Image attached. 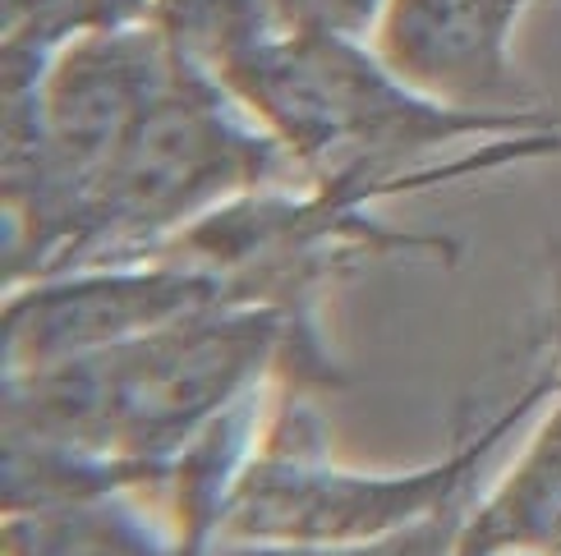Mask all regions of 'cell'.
<instances>
[{"instance_id": "obj_2", "label": "cell", "mask_w": 561, "mask_h": 556, "mask_svg": "<svg viewBox=\"0 0 561 556\" xmlns=\"http://www.w3.org/2000/svg\"><path fill=\"white\" fill-rule=\"evenodd\" d=\"M148 19L272 129L309 184L387 198L561 148L548 111H460L405 88L373 46L295 33L267 0H152Z\"/></svg>"}, {"instance_id": "obj_11", "label": "cell", "mask_w": 561, "mask_h": 556, "mask_svg": "<svg viewBox=\"0 0 561 556\" xmlns=\"http://www.w3.org/2000/svg\"><path fill=\"white\" fill-rule=\"evenodd\" d=\"M456 556H561V552L543 547V543H529V538H516V534H502V529L470 516V529H465Z\"/></svg>"}, {"instance_id": "obj_7", "label": "cell", "mask_w": 561, "mask_h": 556, "mask_svg": "<svg viewBox=\"0 0 561 556\" xmlns=\"http://www.w3.org/2000/svg\"><path fill=\"white\" fill-rule=\"evenodd\" d=\"M483 524L561 552V391L529 424L506 470L474 506Z\"/></svg>"}, {"instance_id": "obj_10", "label": "cell", "mask_w": 561, "mask_h": 556, "mask_svg": "<svg viewBox=\"0 0 561 556\" xmlns=\"http://www.w3.org/2000/svg\"><path fill=\"white\" fill-rule=\"evenodd\" d=\"M382 14V0H267V19L295 33L364 37Z\"/></svg>"}, {"instance_id": "obj_5", "label": "cell", "mask_w": 561, "mask_h": 556, "mask_svg": "<svg viewBox=\"0 0 561 556\" xmlns=\"http://www.w3.org/2000/svg\"><path fill=\"white\" fill-rule=\"evenodd\" d=\"M529 0H382L373 51L405 88L460 111H543L516 69L511 33Z\"/></svg>"}, {"instance_id": "obj_4", "label": "cell", "mask_w": 561, "mask_h": 556, "mask_svg": "<svg viewBox=\"0 0 561 556\" xmlns=\"http://www.w3.org/2000/svg\"><path fill=\"white\" fill-rule=\"evenodd\" d=\"M226 304H240V294L221 271L167 253L23 281L5 299V373H33Z\"/></svg>"}, {"instance_id": "obj_12", "label": "cell", "mask_w": 561, "mask_h": 556, "mask_svg": "<svg viewBox=\"0 0 561 556\" xmlns=\"http://www.w3.org/2000/svg\"><path fill=\"white\" fill-rule=\"evenodd\" d=\"M539 363L561 382V244H552V276H548V313H543Z\"/></svg>"}, {"instance_id": "obj_8", "label": "cell", "mask_w": 561, "mask_h": 556, "mask_svg": "<svg viewBox=\"0 0 561 556\" xmlns=\"http://www.w3.org/2000/svg\"><path fill=\"white\" fill-rule=\"evenodd\" d=\"M148 10L152 0H5V69L37 65L79 33L144 23Z\"/></svg>"}, {"instance_id": "obj_3", "label": "cell", "mask_w": 561, "mask_h": 556, "mask_svg": "<svg viewBox=\"0 0 561 556\" xmlns=\"http://www.w3.org/2000/svg\"><path fill=\"white\" fill-rule=\"evenodd\" d=\"M561 382L539 363L525 386H516L488 419L465 428L447 455L433 465L382 474L345 470L327 442V424L313 409V391L280 382L263 447L253 451L240 478L221 538L244 543H345L378 538L414 520H428L447 506L483 501V493L506 470L520 432L548 409Z\"/></svg>"}, {"instance_id": "obj_6", "label": "cell", "mask_w": 561, "mask_h": 556, "mask_svg": "<svg viewBox=\"0 0 561 556\" xmlns=\"http://www.w3.org/2000/svg\"><path fill=\"white\" fill-rule=\"evenodd\" d=\"M5 556H190L167 511L138 488L5 511Z\"/></svg>"}, {"instance_id": "obj_9", "label": "cell", "mask_w": 561, "mask_h": 556, "mask_svg": "<svg viewBox=\"0 0 561 556\" xmlns=\"http://www.w3.org/2000/svg\"><path fill=\"white\" fill-rule=\"evenodd\" d=\"M479 501L447 506L428 520H414L405 529H391L378 538H345V543H244V538H217L207 556H456L460 538L470 529Z\"/></svg>"}, {"instance_id": "obj_1", "label": "cell", "mask_w": 561, "mask_h": 556, "mask_svg": "<svg viewBox=\"0 0 561 556\" xmlns=\"http://www.w3.org/2000/svg\"><path fill=\"white\" fill-rule=\"evenodd\" d=\"M272 382L341 386L318 313L203 309L75 359L5 373V511L111 488H157L230 405Z\"/></svg>"}]
</instances>
